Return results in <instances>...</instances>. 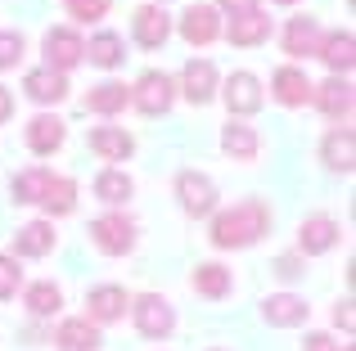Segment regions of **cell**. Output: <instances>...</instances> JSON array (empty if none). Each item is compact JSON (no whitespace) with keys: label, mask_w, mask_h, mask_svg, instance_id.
Segmentation results:
<instances>
[{"label":"cell","mask_w":356,"mask_h":351,"mask_svg":"<svg viewBox=\"0 0 356 351\" xmlns=\"http://www.w3.org/2000/svg\"><path fill=\"white\" fill-rule=\"evenodd\" d=\"M208 351H221V347H208Z\"/></svg>","instance_id":"43"},{"label":"cell","mask_w":356,"mask_h":351,"mask_svg":"<svg viewBox=\"0 0 356 351\" xmlns=\"http://www.w3.org/2000/svg\"><path fill=\"white\" fill-rule=\"evenodd\" d=\"M9 117H14V90H9V86H0V126H5Z\"/></svg>","instance_id":"40"},{"label":"cell","mask_w":356,"mask_h":351,"mask_svg":"<svg viewBox=\"0 0 356 351\" xmlns=\"http://www.w3.org/2000/svg\"><path fill=\"white\" fill-rule=\"evenodd\" d=\"M334 325H339V329H348V334L356 329V316H352V302H348V298H343L339 307H334Z\"/></svg>","instance_id":"38"},{"label":"cell","mask_w":356,"mask_h":351,"mask_svg":"<svg viewBox=\"0 0 356 351\" xmlns=\"http://www.w3.org/2000/svg\"><path fill=\"white\" fill-rule=\"evenodd\" d=\"M217 86H221V72H217L212 59H190L181 68V77H176V95H185L194 108L212 104V99H217Z\"/></svg>","instance_id":"9"},{"label":"cell","mask_w":356,"mask_h":351,"mask_svg":"<svg viewBox=\"0 0 356 351\" xmlns=\"http://www.w3.org/2000/svg\"><path fill=\"white\" fill-rule=\"evenodd\" d=\"M41 54H45V68L50 72H63L68 77L77 63H86V41H81L77 27H50L41 41Z\"/></svg>","instance_id":"7"},{"label":"cell","mask_w":356,"mask_h":351,"mask_svg":"<svg viewBox=\"0 0 356 351\" xmlns=\"http://www.w3.org/2000/svg\"><path fill=\"white\" fill-rule=\"evenodd\" d=\"M127 311H131V293L122 289V284H95V289L86 293V320L95 329L118 325Z\"/></svg>","instance_id":"12"},{"label":"cell","mask_w":356,"mask_h":351,"mask_svg":"<svg viewBox=\"0 0 356 351\" xmlns=\"http://www.w3.org/2000/svg\"><path fill=\"white\" fill-rule=\"evenodd\" d=\"M217 95L226 99L230 117H239V122H248L252 113H261V104H266V90H261V77L248 68H235L226 81L217 86Z\"/></svg>","instance_id":"5"},{"label":"cell","mask_w":356,"mask_h":351,"mask_svg":"<svg viewBox=\"0 0 356 351\" xmlns=\"http://www.w3.org/2000/svg\"><path fill=\"white\" fill-rule=\"evenodd\" d=\"M312 86L316 81L307 77L298 63H280V68L270 72V99H275L280 108H307L312 104Z\"/></svg>","instance_id":"11"},{"label":"cell","mask_w":356,"mask_h":351,"mask_svg":"<svg viewBox=\"0 0 356 351\" xmlns=\"http://www.w3.org/2000/svg\"><path fill=\"white\" fill-rule=\"evenodd\" d=\"M131 194H136V180H131L122 167H104L95 176V198L99 203H108V207H122V203H131Z\"/></svg>","instance_id":"30"},{"label":"cell","mask_w":356,"mask_h":351,"mask_svg":"<svg viewBox=\"0 0 356 351\" xmlns=\"http://www.w3.org/2000/svg\"><path fill=\"white\" fill-rule=\"evenodd\" d=\"M221 36H226L230 45H239V50H257V45L270 41V14H261V9L230 14V23L221 27Z\"/></svg>","instance_id":"18"},{"label":"cell","mask_w":356,"mask_h":351,"mask_svg":"<svg viewBox=\"0 0 356 351\" xmlns=\"http://www.w3.org/2000/svg\"><path fill=\"white\" fill-rule=\"evenodd\" d=\"M190 289L199 293V298H208V302H226L230 289H235V275H230L221 262H199L194 275H190Z\"/></svg>","instance_id":"25"},{"label":"cell","mask_w":356,"mask_h":351,"mask_svg":"<svg viewBox=\"0 0 356 351\" xmlns=\"http://www.w3.org/2000/svg\"><path fill=\"white\" fill-rule=\"evenodd\" d=\"M54 248H59V234H54V221H27V225H18L14 234V252L9 257H50Z\"/></svg>","instance_id":"22"},{"label":"cell","mask_w":356,"mask_h":351,"mask_svg":"<svg viewBox=\"0 0 356 351\" xmlns=\"http://www.w3.org/2000/svg\"><path fill=\"white\" fill-rule=\"evenodd\" d=\"M86 234H90V248H95V252H104V257H127L131 248H136L140 230H136V221H131L127 212H104V216L90 221Z\"/></svg>","instance_id":"4"},{"label":"cell","mask_w":356,"mask_h":351,"mask_svg":"<svg viewBox=\"0 0 356 351\" xmlns=\"http://www.w3.org/2000/svg\"><path fill=\"white\" fill-rule=\"evenodd\" d=\"M63 140H68V122H63V117H54V113H36L32 122L23 126V144H27V153H36V158L59 153Z\"/></svg>","instance_id":"15"},{"label":"cell","mask_w":356,"mask_h":351,"mask_svg":"<svg viewBox=\"0 0 356 351\" xmlns=\"http://www.w3.org/2000/svg\"><path fill=\"white\" fill-rule=\"evenodd\" d=\"M23 307H27V316L50 320V316H59V311H63V289H59L54 280L23 284Z\"/></svg>","instance_id":"29"},{"label":"cell","mask_w":356,"mask_h":351,"mask_svg":"<svg viewBox=\"0 0 356 351\" xmlns=\"http://www.w3.org/2000/svg\"><path fill=\"white\" fill-rule=\"evenodd\" d=\"M321 23H316L312 14H293L284 23V32H280V50L289 54V59H316V50H321Z\"/></svg>","instance_id":"14"},{"label":"cell","mask_w":356,"mask_h":351,"mask_svg":"<svg viewBox=\"0 0 356 351\" xmlns=\"http://www.w3.org/2000/svg\"><path fill=\"white\" fill-rule=\"evenodd\" d=\"M131 325H136V334L149 338V343H167V338L176 334V307L163 293H136V298H131Z\"/></svg>","instance_id":"2"},{"label":"cell","mask_w":356,"mask_h":351,"mask_svg":"<svg viewBox=\"0 0 356 351\" xmlns=\"http://www.w3.org/2000/svg\"><path fill=\"white\" fill-rule=\"evenodd\" d=\"M321 162L343 176L356 167V131L352 126H330V135L321 140Z\"/></svg>","instance_id":"24"},{"label":"cell","mask_w":356,"mask_h":351,"mask_svg":"<svg viewBox=\"0 0 356 351\" xmlns=\"http://www.w3.org/2000/svg\"><path fill=\"white\" fill-rule=\"evenodd\" d=\"M86 59L95 63V68L113 72L118 63L127 59V36H118V32H95V36H90V45H86Z\"/></svg>","instance_id":"31"},{"label":"cell","mask_w":356,"mask_h":351,"mask_svg":"<svg viewBox=\"0 0 356 351\" xmlns=\"http://www.w3.org/2000/svg\"><path fill=\"white\" fill-rule=\"evenodd\" d=\"M50 167H27V171H18L14 180H9V198L18 203V207H32V203H41V189H45V180H50Z\"/></svg>","instance_id":"32"},{"label":"cell","mask_w":356,"mask_h":351,"mask_svg":"<svg viewBox=\"0 0 356 351\" xmlns=\"http://www.w3.org/2000/svg\"><path fill=\"white\" fill-rule=\"evenodd\" d=\"M149 5H167V0H149Z\"/></svg>","instance_id":"42"},{"label":"cell","mask_w":356,"mask_h":351,"mask_svg":"<svg viewBox=\"0 0 356 351\" xmlns=\"http://www.w3.org/2000/svg\"><path fill=\"white\" fill-rule=\"evenodd\" d=\"M23 54H27L23 32H0V72L18 68V63H23Z\"/></svg>","instance_id":"35"},{"label":"cell","mask_w":356,"mask_h":351,"mask_svg":"<svg viewBox=\"0 0 356 351\" xmlns=\"http://www.w3.org/2000/svg\"><path fill=\"white\" fill-rule=\"evenodd\" d=\"M217 9H226V14H248V9H261L257 0H217Z\"/></svg>","instance_id":"39"},{"label":"cell","mask_w":356,"mask_h":351,"mask_svg":"<svg viewBox=\"0 0 356 351\" xmlns=\"http://www.w3.org/2000/svg\"><path fill=\"white\" fill-rule=\"evenodd\" d=\"M221 153H226V158H235V162H257V153H261L257 126H248V122H239V117H230V122L221 126Z\"/></svg>","instance_id":"23"},{"label":"cell","mask_w":356,"mask_h":351,"mask_svg":"<svg viewBox=\"0 0 356 351\" xmlns=\"http://www.w3.org/2000/svg\"><path fill=\"white\" fill-rule=\"evenodd\" d=\"M68 77L63 72H50V68H32L23 77V95L32 99V104H41V108H54V104H63L68 99Z\"/></svg>","instance_id":"20"},{"label":"cell","mask_w":356,"mask_h":351,"mask_svg":"<svg viewBox=\"0 0 356 351\" xmlns=\"http://www.w3.org/2000/svg\"><path fill=\"white\" fill-rule=\"evenodd\" d=\"M312 104L321 108V113L330 117L334 126H348V122H352V104H356L352 81H348V77H325L321 86H312Z\"/></svg>","instance_id":"13"},{"label":"cell","mask_w":356,"mask_h":351,"mask_svg":"<svg viewBox=\"0 0 356 351\" xmlns=\"http://www.w3.org/2000/svg\"><path fill=\"white\" fill-rule=\"evenodd\" d=\"M63 9H68V18H77V23H99V18L113 9V0H63Z\"/></svg>","instance_id":"34"},{"label":"cell","mask_w":356,"mask_h":351,"mask_svg":"<svg viewBox=\"0 0 356 351\" xmlns=\"http://www.w3.org/2000/svg\"><path fill=\"white\" fill-rule=\"evenodd\" d=\"M176 23L172 14H167V5H140L136 14H131V41L140 45V50H163L167 41H172Z\"/></svg>","instance_id":"8"},{"label":"cell","mask_w":356,"mask_h":351,"mask_svg":"<svg viewBox=\"0 0 356 351\" xmlns=\"http://www.w3.org/2000/svg\"><path fill=\"white\" fill-rule=\"evenodd\" d=\"M176 198H181V212L190 221H199V216H212L217 212V180H212L208 171H199V167H185L181 176H176Z\"/></svg>","instance_id":"6"},{"label":"cell","mask_w":356,"mask_h":351,"mask_svg":"<svg viewBox=\"0 0 356 351\" xmlns=\"http://www.w3.org/2000/svg\"><path fill=\"white\" fill-rule=\"evenodd\" d=\"M270 225H275V212H270L266 198H239L235 207L212 212L208 239L221 252H243V248L261 243V239L270 234Z\"/></svg>","instance_id":"1"},{"label":"cell","mask_w":356,"mask_h":351,"mask_svg":"<svg viewBox=\"0 0 356 351\" xmlns=\"http://www.w3.org/2000/svg\"><path fill=\"white\" fill-rule=\"evenodd\" d=\"M343 239V225L334 216H325V212H312V216H302V225H298V257H325L334 252Z\"/></svg>","instance_id":"10"},{"label":"cell","mask_w":356,"mask_h":351,"mask_svg":"<svg viewBox=\"0 0 356 351\" xmlns=\"http://www.w3.org/2000/svg\"><path fill=\"white\" fill-rule=\"evenodd\" d=\"M302 351H343V343H334L330 334H307V343Z\"/></svg>","instance_id":"37"},{"label":"cell","mask_w":356,"mask_h":351,"mask_svg":"<svg viewBox=\"0 0 356 351\" xmlns=\"http://www.w3.org/2000/svg\"><path fill=\"white\" fill-rule=\"evenodd\" d=\"M270 5H298V0H270Z\"/></svg>","instance_id":"41"},{"label":"cell","mask_w":356,"mask_h":351,"mask_svg":"<svg viewBox=\"0 0 356 351\" xmlns=\"http://www.w3.org/2000/svg\"><path fill=\"white\" fill-rule=\"evenodd\" d=\"M275 275L284 284H293L298 275H307V257H298V252H284V257H275Z\"/></svg>","instance_id":"36"},{"label":"cell","mask_w":356,"mask_h":351,"mask_svg":"<svg viewBox=\"0 0 356 351\" xmlns=\"http://www.w3.org/2000/svg\"><path fill=\"white\" fill-rule=\"evenodd\" d=\"M316 59H325V68H330V77H348L352 63H356V36L348 27H334V32L321 36V50H316Z\"/></svg>","instance_id":"19"},{"label":"cell","mask_w":356,"mask_h":351,"mask_svg":"<svg viewBox=\"0 0 356 351\" xmlns=\"http://www.w3.org/2000/svg\"><path fill=\"white\" fill-rule=\"evenodd\" d=\"M54 343H59V351H99L104 347V334H99L86 316H72V320H59Z\"/></svg>","instance_id":"27"},{"label":"cell","mask_w":356,"mask_h":351,"mask_svg":"<svg viewBox=\"0 0 356 351\" xmlns=\"http://www.w3.org/2000/svg\"><path fill=\"white\" fill-rule=\"evenodd\" d=\"M307 316H312V307H307V298H298V293H270L266 302H261V320L275 329H298L307 325Z\"/></svg>","instance_id":"21"},{"label":"cell","mask_w":356,"mask_h":351,"mask_svg":"<svg viewBox=\"0 0 356 351\" xmlns=\"http://www.w3.org/2000/svg\"><path fill=\"white\" fill-rule=\"evenodd\" d=\"M176 32H181L185 45L203 50V45H212L221 36V9L217 5H190L181 14V23H176Z\"/></svg>","instance_id":"16"},{"label":"cell","mask_w":356,"mask_h":351,"mask_svg":"<svg viewBox=\"0 0 356 351\" xmlns=\"http://www.w3.org/2000/svg\"><path fill=\"white\" fill-rule=\"evenodd\" d=\"M176 104V77L163 68H149L131 81V108L145 117H167Z\"/></svg>","instance_id":"3"},{"label":"cell","mask_w":356,"mask_h":351,"mask_svg":"<svg viewBox=\"0 0 356 351\" xmlns=\"http://www.w3.org/2000/svg\"><path fill=\"white\" fill-rule=\"evenodd\" d=\"M86 113H95V117H118L122 108L131 104V86L127 81H99V86H90L86 90Z\"/></svg>","instance_id":"28"},{"label":"cell","mask_w":356,"mask_h":351,"mask_svg":"<svg viewBox=\"0 0 356 351\" xmlns=\"http://www.w3.org/2000/svg\"><path fill=\"white\" fill-rule=\"evenodd\" d=\"M36 207H45V221L72 216V212H77V180H72V176H50Z\"/></svg>","instance_id":"26"},{"label":"cell","mask_w":356,"mask_h":351,"mask_svg":"<svg viewBox=\"0 0 356 351\" xmlns=\"http://www.w3.org/2000/svg\"><path fill=\"white\" fill-rule=\"evenodd\" d=\"M18 289H23V266H18V257L0 252V302L18 298Z\"/></svg>","instance_id":"33"},{"label":"cell","mask_w":356,"mask_h":351,"mask_svg":"<svg viewBox=\"0 0 356 351\" xmlns=\"http://www.w3.org/2000/svg\"><path fill=\"white\" fill-rule=\"evenodd\" d=\"M86 144H90V153H95L99 162H127L131 153H136V135L127 131V126H90L86 131Z\"/></svg>","instance_id":"17"}]
</instances>
